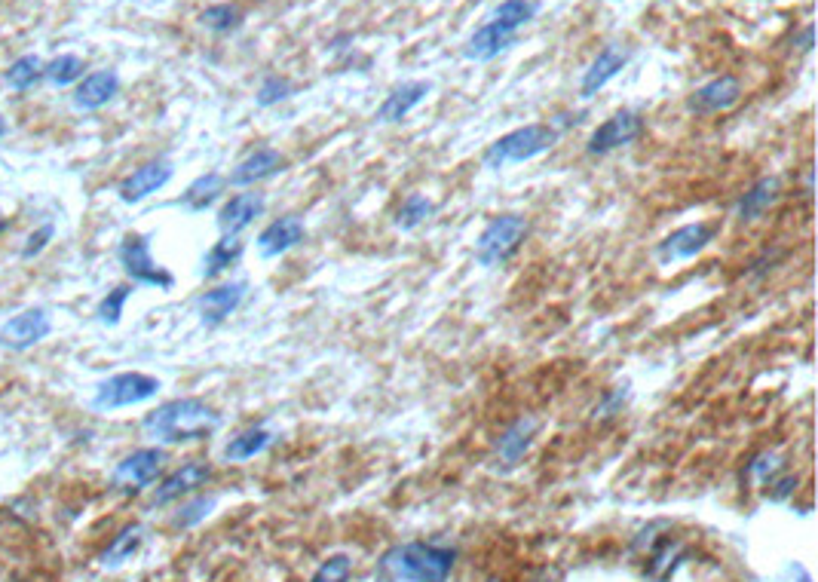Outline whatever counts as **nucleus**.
Returning a JSON list of instances; mask_svg holds the SVG:
<instances>
[{"label":"nucleus","mask_w":818,"mask_h":582,"mask_svg":"<svg viewBox=\"0 0 818 582\" xmlns=\"http://www.w3.org/2000/svg\"><path fill=\"white\" fill-rule=\"evenodd\" d=\"M779 469H782V460H779L776 454H757V457L748 463V478H751V481H760L763 488H766V484L779 475Z\"/></svg>","instance_id":"58836bf2"},{"label":"nucleus","mask_w":818,"mask_h":582,"mask_svg":"<svg viewBox=\"0 0 818 582\" xmlns=\"http://www.w3.org/2000/svg\"><path fill=\"white\" fill-rule=\"evenodd\" d=\"M797 484H800V478L797 475H776L773 481L766 484V497L769 500H788V497H794L797 494Z\"/></svg>","instance_id":"ea45409f"},{"label":"nucleus","mask_w":818,"mask_h":582,"mask_svg":"<svg viewBox=\"0 0 818 582\" xmlns=\"http://www.w3.org/2000/svg\"><path fill=\"white\" fill-rule=\"evenodd\" d=\"M200 22H203L209 31L227 34V31H233L239 22H243V13H239V7H233V4H215V7L203 10Z\"/></svg>","instance_id":"c9c22d12"},{"label":"nucleus","mask_w":818,"mask_h":582,"mask_svg":"<svg viewBox=\"0 0 818 582\" xmlns=\"http://www.w3.org/2000/svg\"><path fill=\"white\" fill-rule=\"evenodd\" d=\"M625 62H629V50H622V46H604L583 77V86H580L583 99H592L595 92H601L625 68Z\"/></svg>","instance_id":"5701e85b"},{"label":"nucleus","mask_w":818,"mask_h":582,"mask_svg":"<svg viewBox=\"0 0 818 582\" xmlns=\"http://www.w3.org/2000/svg\"><path fill=\"white\" fill-rule=\"evenodd\" d=\"M515 43V34L512 31H506L503 25H497V22H485L481 25L472 37H469V43H466V59H472V62H494L503 50H509V46Z\"/></svg>","instance_id":"412c9836"},{"label":"nucleus","mask_w":818,"mask_h":582,"mask_svg":"<svg viewBox=\"0 0 818 582\" xmlns=\"http://www.w3.org/2000/svg\"><path fill=\"white\" fill-rule=\"evenodd\" d=\"M288 95H292V83H288L285 77L270 74V77L258 86L255 102H258L261 108H270V105H279L282 99H288Z\"/></svg>","instance_id":"e433bc0d"},{"label":"nucleus","mask_w":818,"mask_h":582,"mask_svg":"<svg viewBox=\"0 0 818 582\" xmlns=\"http://www.w3.org/2000/svg\"><path fill=\"white\" fill-rule=\"evenodd\" d=\"M50 331H53L50 310L28 307V310L13 313L4 325H0V347L10 353H25L31 347H37L40 341H46Z\"/></svg>","instance_id":"0eeeda50"},{"label":"nucleus","mask_w":818,"mask_h":582,"mask_svg":"<svg viewBox=\"0 0 818 582\" xmlns=\"http://www.w3.org/2000/svg\"><path fill=\"white\" fill-rule=\"evenodd\" d=\"M144 540H148V527L144 524H126L117 537L111 540V546L102 552V567H120V564H126V561H132L135 555H138V549L144 546Z\"/></svg>","instance_id":"393cba45"},{"label":"nucleus","mask_w":818,"mask_h":582,"mask_svg":"<svg viewBox=\"0 0 818 582\" xmlns=\"http://www.w3.org/2000/svg\"><path fill=\"white\" fill-rule=\"evenodd\" d=\"M282 166H285V157H282L279 151H273V148H258V151H252L243 163H236V169L230 172L227 184H233V187H252V184H258V181H264V178L282 172Z\"/></svg>","instance_id":"a211bd4d"},{"label":"nucleus","mask_w":818,"mask_h":582,"mask_svg":"<svg viewBox=\"0 0 818 582\" xmlns=\"http://www.w3.org/2000/svg\"><path fill=\"white\" fill-rule=\"evenodd\" d=\"M132 291H135V285H114L108 295L99 301V307H95V319H99L102 325H120V319H123V310H126V304H129V298H132Z\"/></svg>","instance_id":"7c9ffc66"},{"label":"nucleus","mask_w":818,"mask_h":582,"mask_svg":"<svg viewBox=\"0 0 818 582\" xmlns=\"http://www.w3.org/2000/svg\"><path fill=\"white\" fill-rule=\"evenodd\" d=\"M53 239H56V224H53V221L34 227V230L28 233V239H25V246H22V258L31 261V258L43 255L46 249H50V242H53Z\"/></svg>","instance_id":"4c0bfd02"},{"label":"nucleus","mask_w":818,"mask_h":582,"mask_svg":"<svg viewBox=\"0 0 818 582\" xmlns=\"http://www.w3.org/2000/svg\"><path fill=\"white\" fill-rule=\"evenodd\" d=\"M221 426V414L203 399H172L141 420V429L163 445L203 442Z\"/></svg>","instance_id":"f257e3e1"},{"label":"nucleus","mask_w":818,"mask_h":582,"mask_svg":"<svg viewBox=\"0 0 818 582\" xmlns=\"http://www.w3.org/2000/svg\"><path fill=\"white\" fill-rule=\"evenodd\" d=\"M797 582H812V576H809L806 570H800V579H797Z\"/></svg>","instance_id":"79ce46f5"},{"label":"nucleus","mask_w":818,"mask_h":582,"mask_svg":"<svg viewBox=\"0 0 818 582\" xmlns=\"http://www.w3.org/2000/svg\"><path fill=\"white\" fill-rule=\"evenodd\" d=\"M239 258H243V242H239V236H224L221 233V239L215 242V246L203 258V276L215 279L224 270H230Z\"/></svg>","instance_id":"bb28decb"},{"label":"nucleus","mask_w":818,"mask_h":582,"mask_svg":"<svg viewBox=\"0 0 818 582\" xmlns=\"http://www.w3.org/2000/svg\"><path fill=\"white\" fill-rule=\"evenodd\" d=\"M353 576V558L338 552V555H328L310 576V582H350Z\"/></svg>","instance_id":"72a5a7b5"},{"label":"nucleus","mask_w":818,"mask_h":582,"mask_svg":"<svg viewBox=\"0 0 818 582\" xmlns=\"http://www.w3.org/2000/svg\"><path fill=\"white\" fill-rule=\"evenodd\" d=\"M209 478H212V466L206 460H190V463L178 466L175 472H169L160 481V488L154 491V506H169V503H178L190 494H197Z\"/></svg>","instance_id":"ddd939ff"},{"label":"nucleus","mask_w":818,"mask_h":582,"mask_svg":"<svg viewBox=\"0 0 818 582\" xmlns=\"http://www.w3.org/2000/svg\"><path fill=\"white\" fill-rule=\"evenodd\" d=\"M163 466H166L163 448H138L117 463L111 481L117 484V488L141 491V488H151V484L163 475Z\"/></svg>","instance_id":"1a4fd4ad"},{"label":"nucleus","mask_w":818,"mask_h":582,"mask_svg":"<svg viewBox=\"0 0 818 582\" xmlns=\"http://www.w3.org/2000/svg\"><path fill=\"white\" fill-rule=\"evenodd\" d=\"M4 227H7V218H4V215H0V233H4Z\"/></svg>","instance_id":"37998d69"},{"label":"nucleus","mask_w":818,"mask_h":582,"mask_svg":"<svg viewBox=\"0 0 818 582\" xmlns=\"http://www.w3.org/2000/svg\"><path fill=\"white\" fill-rule=\"evenodd\" d=\"M527 236V221L524 215L506 212L488 221V227L481 230L478 242H475V261L481 267H500L506 264Z\"/></svg>","instance_id":"39448f33"},{"label":"nucleus","mask_w":818,"mask_h":582,"mask_svg":"<svg viewBox=\"0 0 818 582\" xmlns=\"http://www.w3.org/2000/svg\"><path fill=\"white\" fill-rule=\"evenodd\" d=\"M558 135L561 132L552 123H527V126H518V129L500 135L481 160H485L488 169H506V166H515V163H531L540 154L555 148Z\"/></svg>","instance_id":"7ed1b4c3"},{"label":"nucleus","mask_w":818,"mask_h":582,"mask_svg":"<svg viewBox=\"0 0 818 582\" xmlns=\"http://www.w3.org/2000/svg\"><path fill=\"white\" fill-rule=\"evenodd\" d=\"M117 258L126 270V276L132 279V285H151V288H172L175 276L160 267L151 255V236L144 233H126L120 239Z\"/></svg>","instance_id":"423d86ee"},{"label":"nucleus","mask_w":818,"mask_h":582,"mask_svg":"<svg viewBox=\"0 0 818 582\" xmlns=\"http://www.w3.org/2000/svg\"><path fill=\"white\" fill-rule=\"evenodd\" d=\"M540 429V420L537 417H518L497 442V457L503 460V466H518L521 457L531 451L534 445V435Z\"/></svg>","instance_id":"4be33fe9"},{"label":"nucleus","mask_w":818,"mask_h":582,"mask_svg":"<svg viewBox=\"0 0 818 582\" xmlns=\"http://www.w3.org/2000/svg\"><path fill=\"white\" fill-rule=\"evenodd\" d=\"M267 203H264V193L258 190H249V193H236L230 197L221 212H218V227L224 236H239L246 227H252L261 215H264Z\"/></svg>","instance_id":"2eb2a0df"},{"label":"nucleus","mask_w":818,"mask_h":582,"mask_svg":"<svg viewBox=\"0 0 818 582\" xmlns=\"http://www.w3.org/2000/svg\"><path fill=\"white\" fill-rule=\"evenodd\" d=\"M429 215H432L429 197H423V193H408V197L402 200V206L396 209V227H399V230H414V227H420Z\"/></svg>","instance_id":"473e14b6"},{"label":"nucleus","mask_w":818,"mask_h":582,"mask_svg":"<svg viewBox=\"0 0 818 582\" xmlns=\"http://www.w3.org/2000/svg\"><path fill=\"white\" fill-rule=\"evenodd\" d=\"M684 543H678V540H665V543H659L653 552H650V564H647V576L653 579V582H665L668 576H671V570L678 567V561L684 558Z\"/></svg>","instance_id":"cd10ccee"},{"label":"nucleus","mask_w":818,"mask_h":582,"mask_svg":"<svg viewBox=\"0 0 818 582\" xmlns=\"http://www.w3.org/2000/svg\"><path fill=\"white\" fill-rule=\"evenodd\" d=\"M246 291H249V285H246L243 279L221 282V285H215V288L203 291V295L197 298V313H200V322H203V325H209V328H215V325L227 322V319H230V316L239 310V304L246 301Z\"/></svg>","instance_id":"f8f14e48"},{"label":"nucleus","mask_w":818,"mask_h":582,"mask_svg":"<svg viewBox=\"0 0 818 582\" xmlns=\"http://www.w3.org/2000/svg\"><path fill=\"white\" fill-rule=\"evenodd\" d=\"M742 99V83L739 77L733 74H720L708 83H702L693 95H690V102L687 108L699 117H711V114H724L730 108H736Z\"/></svg>","instance_id":"9b49d317"},{"label":"nucleus","mask_w":818,"mask_h":582,"mask_svg":"<svg viewBox=\"0 0 818 582\" xmlns=\"http://www.w3.org/2000/svg\"><path fill=\"white\" fill-rule=\"evenodd\" d=\"M172 175H175V169H172L169 160H151V163L138 166L132 175H126V178L120 181L117 193H120V200H123V203L135 206V203H141V200H148L151 193L163 190V187L172 181Z\"/></svg>","instance_id":"4468645a"},{"label":"nucleus","mask_w":818,"mask_h":582,"mask_svg":"<svg viewBox=\"0 0 818 582\" xmlns=\"http://www.w3.org/2000/svg\"><path fill=\"white\" fill-rule=\"evenodd\" d=\"M215 503H218V497H197V500H187L175 515H172V527H178V530H187V527H197L212 509H215Z\"/></svg>","instance_id":"f704fd0d"},{"label":"nucleus","mask_w":818,"mask_h":582,"mask_svg":"<svg viewBox=\"0 0 818 582\" xmlns=\"http://www.w3.org/2000/svg\"><path fill=\"white\" fill-rule=\"evenodd\" d=\"M43 77L50 80L53 86H71L74 80L83 77V59L74 56V53H62L50 65H43Z\"/></svg>","instance_id":"2f4dec72"},{"label":"nucleus","mask_w":818,"mask_h":582,"mask_svg":"<svg viewBox=\"0 0 818 582\" xmlns=\"http://www.w3.org/2000/svg\"><path fill=\"white\" fill-rule=\"evenodd\" d=\"M7 135V120H4V114H0V138Z\"/></svg>","instance_id":"a19ab883"},{"label":"nucleus","mask_w":818,"mask_h":582,"mask_svg":"<svg viewBox=\"0 0 818 582\" xmlns=\"http://www.w3.org/2000/svg\"><path fill=\"white\" fill-rule=\"evenodd\" d=\"M641 132H644L641 114H635V111H616L613 117H607V120L592 132L586 151H589L592 157L613 154V151L625 148V144H632Z\"/></svg>","instance_id":"9d476101"},{"label":"nucleus","mask_w":818,"mask_h":582,"mask_svg":"<svg viewBox=\"0 0 818 582\" xmlns=\"http://www.w3.org/2000/svg\"><path fill=\"white\" fill-rule=\"evenodd\" d=\"M273 445V432L267 426H249L224 445V460L227 463H243L258 454H264Z\"/></svg>","instance_id":"b1692460"},{"label":"nucleus","mask_w":818,"mask_h":582,"mask_svg":"<svg viewBox=\"0 0 818 582\" xmlns=\"http://www.w3.org/2000/svg\"><path fill=\"white\" fill-rule=\"evenodd\" d=\"M485 582H503L500 576H491V579H485Z\"/></svg>","instance_id":"c03bdc74"},{"label":"nucleus","mask_w":818,"mask_h":582,"mask_svg":"<svg viewBox=\"0 0 818 582\" xmlns=\"http://www.w3.org/2000/svg\"><path fill=\"white\" fill-rule=\"evenodd\" d=\"M782 197V181L776 175H763L757 178L745 193H742V200H739V221H757L763 218L769 209L776 206V200Z\"/></svg>","instance_id":"6ab92c4d"},{"label":"nucleus","mask_w":818,"mask_h":582,"mask_svg":"<svg viewBox=\"0 0 818 582\" xmlns=\"http://www.w3.org/2000/svg\"><path fill=\"white\" fill-rule=\"evenodd\" d=\"M304 236H307V227L298 215H282L258 233V252L261 258H279L285 252H292L298 242H304Z\"/></svg>","instance_id":"dca6fc26"},{"label":"nucleus","mask_w":818,"mask_h":582,"mask_svg":"<svg viewBox=\"0 0 818 582\" xmlns=\"http://www.w3.org/2000/svg\"><path fill=\"white\" fill-rule=\"evenodd\" d=\"M120 92V74L105 68V71H92L86 77H80L77 89H74V108L80 111H99L105 105L114 102V95Z\"/></svg>","instance_id":"f3484780"},{"label":"nucleus","mask_w":818,"mask_h":582,"mask_svg":"<svg viewBox=\"0 0 818 582\" xmlns=\"http://www.w3.org/2000/svg\"><path fill=\"white\" fill-rule=\"evenodd\" d=\"M43 80V62L37 56H22L4 71V83L16 92H28Z\"/></svg>","instance_id":"c756f323"},{"label":"nucleus","mask_w":818,"mask_h":582,"mask_svg":"<svg viewBox=\"0 0 818 582\" xmlns=\"http://www.w3.org/2000/svg\"><path fill=\"white\" fill-rule=\"evenodd\" d=\"M224 187H227V178L221 175V172H206V175H200L194 184H190L184 193H181V206L187 209V212H206L221 193H224Z\"/></svg>","instance_id":"a878e982"},{"label":"nucleus","mask_w":818,"mask_h":582,"mask_svg":"<svg viewBox=\"0 0 818 582\" xmlns=\"http://www.w3.org/2000/svg\"><path fill=\"white\" fill-rule=\"evenodd\" d=\"M426 95H429V83H423V80H411V83L396 86L377 108V120L380 123H402L426 99Z\"/></svg>","instance_id":"aec40b11"},{"label":"nucleus","mask_w":818,"mask_h":582,"mask_svg":"<svg viewBox=\"0 0 818 582\" xmlns=\"http://www.w3.org/2000/svg\"><path fill=\"white\" fill-rule=\"evenodd\" d=\"M534 16H537V4H534V0H503V4L491 13V22H497L506 31L518 34Z\"/></svg>","instance_id":"c85d7f7f"},{"label":"nucleus","mask_w":818,"mask_h":582,"mask_svg":"<svg viewBox=\"0 0 818 582\" xmlns=\"http://www.w3.org/2000/svg\"><path fill=\"white\" fill-rule=\"evenodd\" d=\"M717 236V224L714 221H696V224H684L675 233H668L659 246H656V258L659 264H678V261H690L699 252H705Z\"/></svg>","instance_id":"6e6552de"},{"label":"nucleus","mask_w":818,"mask_h":582,"mask_svg":"<svg viewBox=\"0 0 818 582\" xmlns=\"http://www.w3.org/2000/svg\"><path fill=\"white\" fill-rule=\"evenodd\" d=\"M457 564V549L436 543H399L380 555L377 582H448Z\"/></svg>","instance_id":"f03ea898"},{"label":"nucleus","mask_w":818,"mask_h":582,"mask_svg":"<svg viewBox=\"0 0 818 582\" xmlns=\"http://www.w3.org/2000/svg\"><path fill=\"white\" fill-rule=\"evenodd\" d=\"M160 390H163V383L154 374L120 371V374H111L108 380H102L99 386H95L89 405L95 411H120V408L151 402Z\"/></svg>","instance_id":"20e7f679"}]
</instances>
